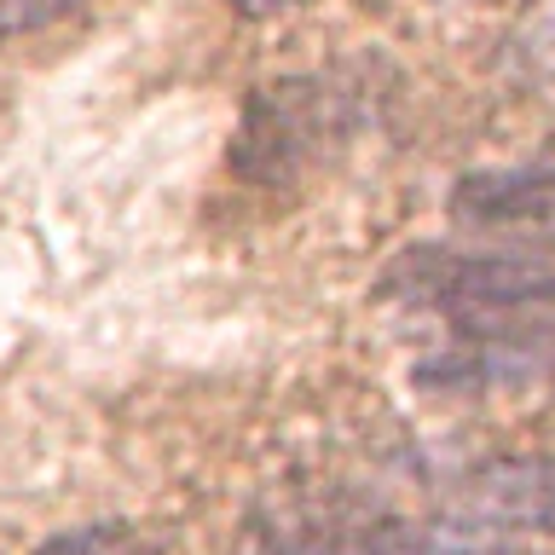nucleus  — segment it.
Listing matches in <instances>:
<instances>
[{"mask_svg":"<svg viewBox=\"0 0 555 555\" xmlns=\"http://www.w3.org/2000/svg\"><path fill=\"white\" fill-rule=\"evenodd\" d=\"M382 295L440 324L411 364L423 393H527L555 382V267L520 249L416 243L382 272Z\"/></svg>","mask_w":555,"mask_h":555,"instance_id":"obj_1","label":"nucleus"},{"mask_svg":"<svg viewBox=\"0 0 555 555\" xmlns=\"http://www.w3.org/2000/svg\"><path fill=\"white\" fill-rule=\"evenodd\" d=\"M371 116H376V87L364 69H312V76L260 81L237 111L225 163H232L237 180L260 191L301 185L307 173L336 163Z\"/></svg>","mask_w":555,"mask_h":555,"instance_id":"obj_2","label":"nucleus"},{"mask_svg":"<svg viewBox=\"0 0 555 555\" xmlns=\"http://www.w3.org/2000/svg\"><path fill=\"white\" fill-rule=\"evenodd\" d=\"M440 515L498 538H544L555 532V457H503L486 463L451 492Z\"/></svg>","mask_w":555,"mask_h":555,"instance_id":"obj_3","label":"nucleus"},{"mask_svg":"<svg viewBox=\"0 0 555 555\" xmlns=\"http://www.w3.org/2000/svg\"><path fill=\"white\" fill-rule=\"evenodd\" d=\"M446 215H451V225L480 232V237H509V232L555 237V163L463 173L451 185Z\"/></svg>","mask_w":555,"mask_h":555,"instance_id":"obj_4","label":"nucleus"},{"mask_svg":"<svg viewBox=\"0 0 555 555\" xmlns=\"http://www.w3.org/2000/svg\"><path fill=\"white\" fill-rule=\"evenodd\" d=\"M376 527V509H359L347 492L284 498L260 515L267 555H364V538Z\"/></svg>","mask_w":555,"mask_h":555,"instance_id":"obj_5","label":"nucleus"},{"mask_svg":"<svg viewBox=\"0 0 555 555\" xmlns=\"http://www.w3.org/2000/svg\"><path fill=\"white\" fill-rule=\"evenodd\" d=\"M503 47L520 81H555V0H544V12H532Z\"/></svg>","mask_w":555,"mask_h":555,"instance_id":"obj_6","label":"nucleus"},{"mask_svg":"<svg viewBox=\"0 0 555 555\" xmlns=\"http://www.w3.org/2000/svg\"><path fill=\"white\" fill-rule=\"evenodd\" d=\"M133 538L128 527H116V520H99V527H76V532H59L47 538L35 555H128Z\"/></svg>","mask_w":555,"mask_h":555,"instance_id":"obj_7","label":"nucleus"},{"mask_svg":"<svg viewBox=\"0 0 555 555\" xmlns=\"http://www.w3.org/2000/svg\"><path fill=\"white\" fill-rule=\"evenodd\" d=\"M87 0H0V35H24V29H41L52 17L76 12Z\"/></svg>","mask_w":555,"mask_h":555,"instance_id":"obj_8","label":"nucleus"},{"mask_svg":"<svg viewBox=\"0 0 555 555\" xmlns=\"http://www.w3.org/2000/svg\"><path fill=\"white\" fill-rule=\"evenodd\" d=\"M232 12L243 17H278V12H295V7H307V0H225Z\"/></svg>","mask_w":555,"mask_h":555,"instance_id":"obj_9","label":"nucleus"},{"mask_svg":"<svg viewBox=\"0 0 555 555\" xmlns=\"http://www.w3.org/2000/svg\"><path fill=\"white\" fill-rule=\"evenodd\" d=\"M480 7H498V0H480Z\"/></svg>","mask_w":555,"mask_h":555,"instance_id":"obj_10","label":"nucleus"}]
</instances>
